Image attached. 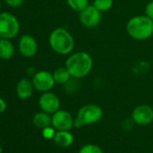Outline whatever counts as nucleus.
<instances>
[{
    "label": "nucleus",
    "mask_w": 153,
    "mask_h": 153,
    "mask_svg": "<svg viewBox=\"0 0 153 153\" xmlns=\"http://www.w3.org/2000/svg\"><path fill=\"white\" fill-rule=\"evenodd\" d=\"M20 53L26 58L33 57L38 51V45L36 40L30 34H25L21 36L18 43Z\"/></svg>",
    "instance_id": "11"
},
{
    "label": "nucleus",
    "mask_w": 153,
    "mask_h": 153,
    "mask_svg": "<svg viewBox=\"0 0 153 153\" xmlns=\"http://www.w3.org/2000/svg\"><path fill=\"white\" fill-rule=\"evenodd\" d=\"M79 153H104L103 149L95 144H87L83 146Z\"/></svg>",
    "instance_id": "19"
},
{
    "label": "nucleus",
    "mask_w": 153,
    "mask_h": 153,
    "mask_svg": "<svg viewBox=\"0 0 153 153\" xmlns=\"http://www.w3.org/2000/svg\"><path fill=\"white\" fill-rule=\"evenodd\" d=\"M66 2L72 10L79 13L88 6V0H66Z\"/></svg>",
    "instance_id": "17"
},
{
    "label": "nucleus",
    "mask_w": 153,
    "mask_h": 153,
    "mask_svg": "<svg viewBox=\"0 0 153 153\" xmlns=\"http://www.w3.org/2000/svg\"><path fill=\"white\" fill-rule=\"evenodd\" d=\"M33 88L34 87L32 80L25 78L22 79L17 82L16 87V96L22 100H26L32 97L33 93Z\"/></svg>",
    "instance_id": "12"
},
{
    "label": "nucleus",
    "mask_w": 153,
    "mask_h": 153,
    "mask_svg": "<svg viewBox=\"0 0 153 153\" xmlns=\"http://www.w3.org/2000/svg\"><path fill=\"white\" fill-rule=\"evenodd\" d=\"M53 140L58 146L67 148L73 143L74 137L68 131H56Z\"/></svg>",
    "instance_id": "14"
},
{
    "label": "nucleus",
    "mask_w": 153,
    "mask_h": 153,
    "mask_svg": "<svg viewBox=\"0 0 153 153\" xmlns=\"http://www.w3.org/2000/svg\"><path fill=\"white\" fill-rule=\"evenodd\" d=\"M132 121L139 125H147L153 121V109L147 105H138L131 114Z\"/></svg>",
    "instance_id": "10"
},
{
    "label": "nucleus",
    "mask_w": 153,
    "mask_h": 153,
    "mask_svg": "<svg viewBox=\"0 0 153 153\" xmlns=\"http://www.w3.org/2000/svg\"><path fill=\"white\" fill-rule=\"evenodd\" d=\"M0 153H2V147H1V145H0Z\"/></svg>",
    "instance_id": "24"
},
{
    "label": "nucleus",
    "mask_w": 153,
    "mask_h": 153,
    "mask_svg": "<svg viewBox=\"0 0 153 153\" xmlns=\"http://www.w3.org/2000/svg\"><path fill=\"white\" fill-rule=\"evenodd\" d=\"M49 43L53 51L60 55L69 54L74 49V39L70 33L65 28L54 29L49 37Z\"/></svg>",
    "instance_id": "3"
},
{
    "label": "nucleus",
    "mask_w": 153,
    "mask_h": 153,
    "mask_svg": "<svg viewBox=\"0 0 153 153\" xmlns=\"http://www.w3.org/2000/svg\"><path fill=\"white\" fill-rule=\"evenodd\" d=\"M39 105L43 112L48 113L50 114H53L55 112L59 110L60 102L59 97L55 94L48 91L44 92L40 97Z\"/></svg>",
    "instance_id": "9"
},
{
    "label": "nucleus",
    "mask_w": 153,
    "mask_h": 153,
    "mask_svg": "<svg viewBox=\"0 0 153 153\" xmlns=\"http://www.w3.org/2000/svg\"><path fill=\"white\" fill-rule=\"evenodd\" d=\"M54 129H55L54 127L51 128V126L42 129V136L45 139H52V138H54L55 133H56V131H55Z\"/></svg>",
    "instance_id": "20"
},
{
    "label": "nucleus",
    "mask_w": 153,
    "mask_h": 153,
    "mask_svg": "<svg viewBox=\"0 0 153 153\" xmlns=\"http://www.w3.org/2000/svg\"><path fill=\"white\" fill-rule=\"evenodd\" d=\"M65 67L71 76L75 79H81L88 76L93 68L92 57L86 51L73 53L66 60Z\"/></svg>",
    "instance_id": "1"
},
{
    "label": "nucleus",
    "mask_w": 153,
    "mask_h": 153,
    "mask_svg": "<svg viewBox=\"0 0 153 153\" xmlns=\"http://www.w3.org/2000/svg\"><path fill=\"white\" fill-rule=\"evenodd\" d=\"M102 19V13L97 10L93 5L88 6L84 10L79 13V21L80 23L88 27L92 28L97 26Z\"/></svg>",
    "instance_id": "8"
},
{
    "label": "nucleus",
    "mask_w": 153,
    "mask_h": 153,
    "mask_svg": "<svg viewBox=\"0 0 153 153\" xmlns=\"http://www.w3.org/2000/svg\"><path fill=\"white\" fill-rule=\"evenodd\" d=\"M126 31L134 40H147L153 34V20L147 16H133L128 21Z\"/></svg>",
    "instance_id": "2"
},
{
    "label": "nucleus",
    "mask_w": 153,
    "mask_h": 153,
    "mask_svg": "<svg viewBox=\"0 0 153 153\" xmlns=\"http://www.w3.org/2000/svg\"><path fill=\"white\" fill-rule=\"evenodd\" d=\"M103 116L101 107L97 105L89 104L82 106L74 119V127L80 128L83 125H89L97 123Z\"/></svg>",
    "instance_id": "4"
},
{
    "label": "nucleus",
    "mask_w": 153,
    "mask_h": 153,
    "mask_svg": "<svg viewBox=\"0 0 153 153\" xmlns=\"http://www.w3.org/2000/svg\"><path fill=\"white\" fill-rule=\"evenodd\" d=\"M33 124L37 128L42 130L46 127L51 126V117L50 114L42 111V112H40V113H37L36 114H34V116L33 118Z\"/></svg>",
    "instance_id": "15"
},
{
    "label": "nucleus",
    "mask_w": 153,
    "mask_h": 153,
    "mask_svg": "<svg viewBox=\"0 0 153 153\" xmlns=\"http://www.w3.org/2000/svg\"><path fill=\"white\" fill-rule=\"evenodd\" d=\"M25 0H6V3L11 7H18L23 5Z\"/></svg>",
    "instance_id": "22"
},
{
    "label": "nucleus",
    "mask_w": 153,
    "mask_h": 153,
    "mask_svg": "<svg viewBox=\"0 0 153 153\" xmlns=\"http://www.w3.org/2000/svg\"><path fill=\"white\" fill-rule=\"evenodd\" d=\"M0 9H1V2H0Z\"/></svg>",
    "instance_id": "25"
},
{
    "label": "nucleus",
    "mask_w": 153,
    "mask_h": 153,
    "mask_svg": "<svg viewBox=\"0 0 153 153\" xmlns=\"http://www.w3.org/2000/svg\"><path fill=\"white\" fill-rule=\"evenodd\" d=\"M15 55V47L9 39L0 38V59H10Z\"/></svg>",
    "instance_id": "13"
},
{
    "label": "nucleus",
    "mask_w": 153,
    "mask_h": 153,
    "mask_svg": "<svg viewBox=\"0 0 153 153\" xmlns=\"http://www.w3.org/2000/svg\"><path fill=\"white\" fill-rule=\"evenodd\" d=\"M6 109H7V103L3 98L0 97V114L4 113Z\"/></svg>",
    "instance_id": "23"
},
{
    "label": "nucleus",
    "mask_w": 153,
    "mask_h": 153,
    "mask_svg": "<svg viewBox=\"0 0 153 153\" xmlns=\"http://www.w3.org/2000/svg\"><path fill=\"white\" fill-rule=\"evenodd\" d=\"M32 81L34 88L42 93L51 90L54 85L56 84L53 75L46 70H41L36 72L33 76Z\"/></svg>",
    "instance_id": "6"
},
{
    "label": "nucleus",
    "mask_w": 153,
    "mask_h": 153,
    "mask_svg": "<svg viewBox=\"0 0 153 153\" xmlns=\"http://www.w3.org/2000/svg\"><path fill=\"white\" fill-rule=\"evenodd\" d=\"M145 15L153 20V0L150 2H149L145 7Z\"/></svg>",
    "instance_id": "21"
},
{
    "label": "nucleus",
    "mask_w": 153,
    "mask_h": 153,
    "mask_svg": "<svg viewBox=\"0 0 153 153\" xmlns=\"http://www.w3.org/2000/svg\"><path fill=\"white\" fill-rule=\"evenodd\" d=\"M51 124L58 131H69L74 126V119L68 111L58 110L51 116Z\"/></svg>",
    "instance_id": "7"
},
{
    "label": "nucleus",
    "mask_w": 153,
    "mask_h": 153,
    "mask_svg": "<svg viewBox=\"0 0 153 153\" xmlns=\"http://www.w3.org/2000/svg\"><path fill=\"white\" fill-rule=\"evenodd\" d=\"M20 30V24L18 19L9 12H3L0 14V38L13 39Z\"/></svg>",
    "instance_id": "5"
},
{
    "label": "nucleus",
    "mask_w": 153,
    "mask_h": 153,
    "mask_svg": "<svg viewBox=\"0 0 153 153\" xmlns=\"http://www.w3.org/2000/svg\"><path fill=\"white\" fill-rule=\"evenodd\" d=\"M113 0H94L93 6L102 13L110 10L113 7Z\"/></svg>",
    "instance_id": "18"
},
{
    "label": "nucleus",
    "mask_w": 153,
    "mask_h": 153,
    "mask_svg": "<svg viewBox=\"0 0 153 153\" xmlns=\"http://www.w3.org/2000/svg\"><path fill=\"white\" fill-rule=\"evenodd\" d=\"M53 78L55 80L56 84H59V85H63L68 82L69 79L71 78V75L69 74L68 70L67 69L66 67H61V68H58L53 73Z\"/></svg>",
    "instance_id": "16"
}]
</instances>
